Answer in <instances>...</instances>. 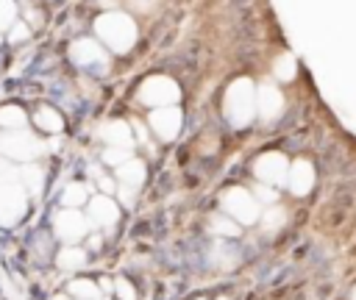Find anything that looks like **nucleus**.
<instances>
[{"label":"nucleus","instance_id":"423d86ee","mask_svg":"<svg viewBox=\"0 0 356 300\" xmlns=\"http://www.w3.org/2000/svg\"><path fill=\"white\" fill-rule=\"evenodd\" d=\"M42 150H44V144L39 139H33V133H25V131L0 133V153L14 161H33Z\"/></svg>","mask_w":356,"mask_h":300},{"label":"nucleus","instance_id":"c9c22d12","mask_svg":"<svg viewBox=\"0 0 356 300\" xmlns=\"http://www.w3.org/2000/svg\"><path fill=\"white\" fill-rule=\"evenodd\" d=\"M197 300H203V297H197Z\"/></svg>","mask_w":356,"mask_h":300},{"label":"nucleus","instance_id":"412c9836","mask_svg":"<svg viewBox=\"0 0 356 300\" xmlns=\"http://www.w3.org/2000/svg\"><path fill=\"white\" fill-rule=\"evenodd\" d=\"M56 261H58L61 269H78V267L86 264V250H81V247H64Z\"/></svg>","mask_w":356,"mask_h":300},{"label":"nucleus","instance_id":"f257e3e1","mask_svg":"<svg viewBox=\"0 0 356 300\" xmlns=\"http://www.w3.org/2000/svg\"><path fill=\"white\" fill-rule=\"evenodd\" d=\"M222 111H225V119L234 125V128H245L253 122L256 117V89L248 78H236L225 97H222Z\"/></svg>","mask_w":356,"mask_h":300},{"label":"nucleus","instance_id":"20e7f679","mask_svg":"<svg viewBox=\"0 0 356 300\" xmlns=\"http://www.w3.org/2000/svg\"><path fill=\"white\" fill-rule=\"evenodd\" d=\"M225 214L234 219V222H242V225H250L259 219V203L250 192H245L242 186H231L222 197H220Z\"/></svg>","mask_w":356,"mask_h":300},{"label":"nucleus","instance_id":"1a4fd4ad","mask_svg":"<svg viewBox=\"0 0 356 300\" xmlns=\"http://www.w3.org/2000/svg\"><path fill=\"white\" fill-rule=\"evenodd\" d=\"M181 111L175 108V106H164V108H153V114H150V128H153V133L159 136V139H164V142H170V139H175L178 136V131H181Z\"/></svg>","mask_w":356,"mask_h":300},{"label":"nucleus","instance_id":"72a5a7b5","mask_svg":"<svg viewBox=\"0 0 356 300\" xmlns=\"http://www.w3.org/2000/svg\"><path fill=\"white\" fill-rule=\"evenodd\" d=\"M56 300H67V297H56Z\"/></svg>","mask_w":356,"mask_h":300},{"label":"nucleus","instance_id":"7ed1b4c3","mask_svg":"<svg viewBox=\"0 0 356 300\" xmlns=\"http://www.w3.org/2000/svg\"><path fill=\"white\" fill-rule=\"evenodd\" d=\"M25 206H28V197L19 183V169H17V175L0 181V225H17L25 214Z\"/></svg>","mask_w":356,"mask_h":300},{"label":"nucleus","instance_id":"c756f323","mask_svg":"<svg viewBox=\"0 0 356 300\" xmlns=\"http://www.w3.org/2000/svg\"><path fill=\"white\" fill-rule=\"evenodd\" d=\"M256 194H259L264 203H273V200H275V192H273V189H267L264 183H261V186H256Z\"/></svg>","mask_w":356,"mask_h":300},{"label":"nucleus","instance_id":"4468645a","mask_svg":"<svg viewBox=\"0 0 356 300\" xmlns=\"http://www.w3.org/2000/svg\"><path fill=\"white\" fill-rule=\"evenodd\" d=\"M97 133H100V139H103L108 147H128V150H131V144H134L131 128H128V122H122V119H111V122L100 125Z\"/></svg>","mask_w":356,"mask_h":300},{"label":"nucleus","instance_id":"cd10ccee","mask_svg":"<svg viewBox=\"0 0 356 300\" xmlns=\"http://www.w3.org/2000/svg\"><path fill=\"white\" fill-rule=\"evenodd\" d=\"M114 292H117L120 300H136V292H134V286H131L125 278H120V281L114 283Z\"/></svg>","mask_w":356,"mask_h":300},{"label":"nucleus","instance_id":"39448f33","mask_svg":"<svg viewBox=\"0 0 356 300\" xmlns=\"http://www.w3.org/2000/svg\"><path fill=\"white\" fill-rule=\"evenodd\" d=\"M181 97V89L172 78L167 75H153L147 78L142 86H139V100L145 106H153V108H164V106H172L175 100Z\"/></svg>","mask_w":356,"mask_h":300},{"label":"nucleus","instance_id":"473e14b6","mask_svg":"<svg viewBox=\"0 0 356 300\" xmlns=\"http://www.w3.org/2000/svg\"><path fill=\"white\" fill-rule=\"evenodd\" d=\"M350 300H356V289H353V297H350Z\"/></svg>","mask_w":356,"mask_h":300},{"label":"nucleus","instance_id":"0eeeda50","mask_svg":"<svg viewBox=\"0 0 356 300\" xmlns=\"http://www.w3.org/2000/svg\"><path fill=\"white\" fill-rule=\"evenodd\" d=\"M253 172L256 178L264 183V186H281L286 183V172H289V161L284 153H261L253 164Z\"/></svg>","mask_w":356,"mask_h":300},{"label":"nucleus","instance_id":"a878e982","mask_svg":"<svg viewBox=\"0 0 356 300\" xmlns=\"http://www.w3.org/2000/svg\"><path fill=\"white\" fill-rule=\"evenodd\" d=\"M128 158H131V150L128 147H106V153H103V161L106 164H114V167L125 164Z\"/></svg>","mask_w":356,"mask_h":300},{"label":"nucleus","instance_id":"7c9ffc66","mask_svg":"<svg viewBox=\"0 0 356 300\" xmlns=\"http://www.w3.org/2000/svg\"><path fill=\"white\" fill-rule=\"evenodd\" d=\"M11 175H17V169H11L6 161H0V181H6V178H11Z\"/></svg>","mask_w":356,"mask_h":300},{"label":"nucleus","instance_id":"a211bd4d","mask_svg":"<svg viewBox=\"0 0 356 300\" xmlns=\"http://www.w3.org/2000/svg\"><path fill=\"white\" fill-rule=\"evenodd\" d=\"M19 183H22V189H28V192L39 194V192H42V183H44V172H42L39 167L28 164V167H22V169H19Z\"/></svg>","mask_w":356,"mask_h":300},{"label":"nucleus","instance_id":"5701e85b","mask_svg":"<svg viewBox=\"0 0 356 300\" xmlns=\"http://www.w3.org/2000/svg\"><path fill=\"white\" fill-rule=\"evenodd\" d=\"M209 228H211L217 236H236V233H239V225H236L231 217H222V214H211V217H209Z\"/></svg>","mask_w":356,"mask_h":300},{"label":"nucleus","instance_id":"f704fd0d","mask_svg":"<svg viewBox=\"0 0 356 300\" xmlns=\"http://www.w3.org/2000/svg\"><path fill=\"white\" fill-rule=\"evenodd\" d=\"M220 300H231V297H220Z\"/></svg>","mask_w":356,"mask_h":300},{"label":"nucleus","instance_id":"c85d7f7f","mask_svg":"<svg viewBox=\"0 0 356 300\" xmlns=\"http://www.w3.org/2000/svg\"><path fill=\"white\" fill-rule=\"evenodd\" d=\"M22 39H28V25L14 22L11 25V42H22Z\"/></svg>","mask_w":356,"mask_h":300},{"label":"nucleus","instance_id":"ddd939ff","mask_svg":"<svg viewBox=\"0 0 356 300\" xmlns=\"http://www.w3.org/2000/svg\"><path fill=\"white\" fill-rule=\"evenodd\" d=\"M70 56L78 67H95V64H106V53L97 42L92 39H78L72 47H70Z\"/></svg>","mask_w":356,"mask_h":300},{"label":"nucleus","instance_id":"aec40b11","mask_svg":"<svg viewBox=\"0 0 356 300\" xmlns=\"http://www.w3.org/2000/svg\"><path fill=\"white\" fill-rule=\"evenodd\" d=\"M295 72H298L295 56H292V53H281V56L275 58V64H273V75H275L278 81H292Z\"/></svg>","mask_w":356,"mask_h":300},{"label":"nucleus","instance_id":"dca6fc26","mask_svg":"<svg viewBox=\"0 0 356 300\" xmlns=\"http://www.w3.org/2000/svg\"><path fill=\"white\" fill-rule=\"evenodd\" d=\"M209 258H211V264H214L217 269H231V267H236L239 253H236V247H231V244H225V242H214Z\"/></svg>","mask_w":356,"mask_h":300},{"label":"nucleus","instance_id":"9d476101","mask_svg":"<svg viewBox=\"0 0 356 300\" xmlns=\"http://www.w3.org/2000/svg\"><path fill=\"white\" fill-rule=\"evenodd\" d=\"M256 111L270 122L284 111V94L273 83H261L256 89Z\"/></svg>","mask_w":356,"mask_h":300},{"label":"nucleus","instance_id":"393cba45","mask_svg":"<svg viewBox=\"0 0 356 300\" xmlns=\"http://www.w3.org/2000/svg\"><path fill=\"white\" fill-rule=\"evenodd\" d=\"M286 222V211L281 208V206H270L264 214H261V225H264V231H278L281 225Z\"/></svg>","mask_w":356,"mask_h":300},{"label":"nucleus","instance_id":"9b49d317","mask_svg":"<svg viewBox=\"0 0 356 300\" xmlns=\"http://www.w3.org/2000/svg\"><path fill=\"white\" fill-rule=\"evenodd\" d=\"M117 219H120V208H117V203H114L111 197L97 194V197L89 200V222H92V225L108 228V225H114Z\"/></svg>","mask_w":356,"mask_h":300},{"label":"nucleus","instance_id":"2eb2a0df","mask_svg":"<svg viewBox=\"0 0 356 300\" xmlns=\"http://www.w3.org/2000/svg\"><path fill=\"white\" fill-rule=\"evenodd\" d=\"M145 161H139V158H128L125 164H120L117 167V181H120V186H128V189H139L142 183H145Z\"/></svg>","mask_w":356,"mask_h":300},{"label":"nucleus","instance_id":"b1692460","mask_svg":"<svg viewBox=\"0 0 356 300\" xmlns=\"http://www.w3.org/2000/svg\"><path fill=\"white\" fill-rule=\"evenodd\" d=\"M61 203H64L67 208L83 206V203H86V186H83V183H67V189H64V194H61Z\"/></svg>","mask_w":356,"mask_h":300},{"label":"nucleus","instance_id":"f3484780","mask_svg":"<svg viewBox=\"0 0 356 300\" xmlns=\"http://www.w3.org/2000/svg\"><path fill=\"white\" fill-rule=\"evenodd\" d=\"M33 122H36L42 131H50V133H58V131L64 128V119H61V114H58L56 108H47V106H42V108L36 111Z\"/></svg>","mask_w":356,"mask_h":300},{"label":"nucleus","instance_id":"4be33fe9","mask_svg":"<svg viewBox=\"0 0 356 300\" xmlns=\"http://www.w3.org/2000/svg\"><path fill=\"white\" fill-rule=\"evenodd\" d=\"M70 294L72 297H81V300H100V289L95 281H86V278H78L70 283Z\"/></svg>","mask_w":356,"mask_h":300},{"label":"nucleus","instance_id":"bb28decb","mask_svg":"<svg viewBox=\"0 0 356 300\" xmlns=\"http://www.w3.org/2000/svg\"><path fill=\"white\" fill-rule=\"evenodd\" d=\"M14 17H17V6L11 0H0V31L11 28L14 25Z\"/></svg>","mask_w":356,"mask_h":300},{"label":"nucleus","instance_id":"6ab92c4d","mask_svg":"<svg viewBox=\"0 0 356 300\" xmlns=\"http://www.w3.org/2000/svg\"><path fill=\"white\" fill-rule=\"evenodd\" d=\"M28 122V117H25V111L19 108V106H3L0 108V125L8 131H22V125Z\"/></svg>","mask_w":356,"mask_h":300},{"label":"nucleus","instance_id":"f8f14e48","mask_svg":"<svg viewBox=\"0 0 356 300\" xmlns=\"http://www.w3.org/2000/svg\"><path fill=\"white\" fill-rule=\"evenodd\" d=\"M286 183H289V192L292 194H298V197H303L306 192H312V186H314V167L309 164V161H295L292 167H289V172H286Z\"/></svg>","mask_w":356,"mask_h":300},{"label":"nucleus","instance_id":"f03ea898","mask_svg":"<svg viewBox=\"0 0 356 300\" xmlns=\"http://www.w3.org/2000/svg\"><path fill=\"white\" fill-rule=\"evenodd\" d=\"M95 31L97 36L114 50V53H125L134 47L136 42V25L128 14H120V11H108V14H100L95 19Z\"/></svg>","mask_w":356,"mask_h":300},{"label":"nucleus","instance_id":"2f4dec72","mask_svg":"<svg viewBox=\"0 0 356 300\" xmlns=\"http://www.w3.org/2000/svg\"><path fill=\"white\" fill-rule=\"evenodd\" d=\"M97 183H100V189H103V192H114V181H111V178H100Z\"/></svg>","mask_w":356,"mask_h":300},{"label":"nucleus","instance_id":"6e6552de","mask_svg":"<svg viewBox=\"0 0 356 300\" xmlns=\"http://www.w3.org/2000/svg\"><path fill=\"white\" fill-rule=\"evenodd\" d=\"M53 225H56V233H58L64 242H78V239H83L86 231H89V219H86L78 208H64V211H58L56 219H53Z\"/></svg>","mask_w":356,"mask_h":300}]
</instances>
